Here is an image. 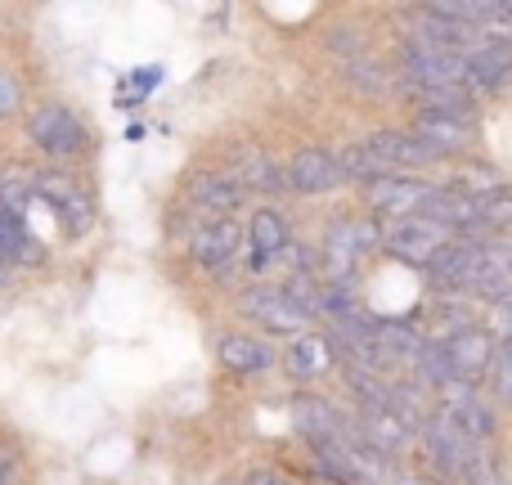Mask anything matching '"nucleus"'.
<instances>
[{
  "label": "nucleus",
  "instance_id": "obj_29",
  "mask_svg": "<svg viewBox=\"0 0 512 485\" xmlns=\"http://www.w3.org/2000/svg\"><path fill=\"white\" fill-rule=\"evenodd\" d=\"M18 104H23V90H18V81L9 77L5 68H0V122H5L9 113H18Z\"/></svg>",
  "mask_w": 512,
  "mask_h": 485
},
{
  "label": "nucleus",
  "instance_id": "obj_28",
  "mask_svg": "<svg viewBox=\"0 0 512 485\" xmlns=\"http://www.w3.org/2000/svg\"><path fill=\"white\" fill-rule=\"evenodd\" d=\"M486 333H490V342H512V301H499V306H495V319H490V328H486Z\"/></svg>",
  "mask_w": 512,
  "mask_h": 485
},
{
  "label": "nucleus",
  "instance_id": "obj_22",
  "mask_svg": "<svg viewBox=\"0 0 512 485\" xmlns=\"http://www.w3.org/2000/svg\"><path fill=\"white\" fill-rule=\"evenodd\" d=\"M221 364L230 373H265L274 364V351L261 342V337H248V333H225L221 346H216Z\"/></svg>",
  "mask_w": 512,
  "mask_h": 485
},
{
  "label": "nucleus",
  "instance_id": "obj_20",
  "mask_svg": "<svg viewBox=\"0 0 512 485\" xmlns=\"http://www.w3.org/2000/svg\"><path fill=\"white\" fill-rule=\"evenodd\" d=\"M481 239H486V234H481ZM481 239H454L450 247H445V252L427 265L432 288H441V292H463L468 288V274H472V261H477V252H481Z\"/></svg>",
  "mask_w": 512,
  "mask_h": 485
},
{
  "label": "nucleus",
  "instance_id": "obj_16",
  "mask_svg": "<svg viewBox=\"0 0 512 485\" xmlns=\"http://www.w3.org/2000/svg\"><path fill=\"white\" fill-rule=\"evenodd\" d=\"M364 149H369L387 171H396V167H432V162H441V153L427 149L414 131H378V135L364 140Z\"/></svg>",
  "mask_w": 512,
  "mask_h": 485
},
{
  "label": "nucleus",
  "instance_id": "obj_32",
  "mask_svg": "<svg viewBox=\"0 0 512 485\" xmlns=\"http://www.w3.org/2000/svg\"><path fill=\"white\" fill-rule=\"evenodd\" d=\"M243 485H288V481H283L279 472H252V477L243 481Z\"/></svg>",
  "mask_w": 512,
  "mask_h": 485
},
{
  "label": "nucleus",
  "instance_id": "obj_10",
  "mask_svg": "<svg viewBox=\"0 0 512 485\" xmlns=\"http://www.w3.org/2000/svg\"><path fill=\"white\" fill-rule=\"evenodd\" d=\"M441 355L445 364H450L454 382H477L490 373V360H495V342H490L486 328H459V333H450L441 342Z\"/></svg>",
  "mask_w": 512,
  "mask_h": 485
},
{
  "label": "nucleus",
  "instance_id": "obj_18",
  "mask_svg": "<svg viewBox=\"0 0 512 485\" xmlns=\"http://www.w3.org/2000/svg\"><path fill=\"white\" fill-rule=\"evenodd\" d=\"M414 135L427 144V149H436V153L445 158V153H463V149H472V140H477V126H472L468 117L418 113V117H414Z\"/></svg>",
  "mask_w": 512,
  "mask_h": 485
},
{
  "label": "nucleus",
  "instance_id": "obj_23",
  "mask_svg": "<svg viewBox=\"0 0 512 485\" xmlns=\"http://www.w3.org/2000/svg\"><path fill=\"white\" fill-rule=\"evenodd\" d=\"M333 346H328V337H319V333H301V337H292V346L283 351V369L292 373L297 382H306V378H319V373L333 364Z\"/></svg>",
  "mask_w": 512,
  "mask_h": 485
},
{
  "label": "nucleus",
  "instance_id": "obj_15",
  "mask_svg": "<svg viewBox=\"0 0 512 485\" xmlns=\"http://www.w3.org/2000/svg\"><path fill=\"white\" fill-rule=\"evenodd\" d=\"M283 180L297 194H328V189L342 185V171H337V158L324 149H301L292 153V162L283 167Z\"/></svg>",
  "mask_w": 512,
  "mask_h": 485
},
{
  "label": "nucleus",
  "instance_id": "obj_3",
  "mask_svg": "<svg viewBox=\"0 0 512 485\" xmlns=\"http://www.w3.org/2000/svg\"><path fill=\"white\" fill-rule=\"evenodd\" d=\"M418 450H423L427 468H432L436 477H445V481H459L463 472H468L472 454H477L481 445H472L468 436H463L459 427L450 423V418H441V414H427V418H423V427H418Z\"/></svg>",
  "mask_w": 512,
  "mask_h": 485
},
{
  "label": "nucleus",
  "instance_id": "obj_25",
  "mask_svg": "<svg viewBox=\"0 0 512 485\" xmlns=\"http://www.w3.org/2000/svg\"><path fill=\"white\" fill-rule=\"evenodd\" d=\"M477 230L481 234H499V230H512V189L499 185L490 194L477 198Z\"/></svg>",
  "mask_w": 512,
  "mask_h": 485
},
{
  "label": "nucleus",
  "instance_id": "obj_13",
  "mask_svg": "<svg viewBox=\"0 0 512 485\" xmlns=\"http://www.w3.org/2000/svg\"><path fill=\"white\" fill-rule=\"evenodd\" d=\"M225 176H230L243 194H279V189H288V180L274 167V158L265 149H256V144H239V149L230 153Z\"/></svg>",
  "mask_w": 512,
  "mask_h": 485
},
{
  "label": "nucleus",
  "instance_id": "obj_33",
  "mask_svg": "<svg viewBox=\"0 0 512 485\" xmlns=\"http://www.w3.org/2000/svg\"><path fill=\"white\" fill-rule=\"evenodd\" d=\"M310 485H337L333 477H310Z\"/></svg>",
  "mask_w": 512,
  "mask_h": 485
},
{
  "label": "nucleus",
  "instance_id": "obj_6",
  "mask_svg": "<svg viewBox=\"0 0 512 485\" xmlns=\"http://www.w3.org/2000/svg\"><path fill=\"white\" fill-rule=\"evenodd\" d=\"M450 243H454V234L445 230V225L427 221V216L396 221L391 225V234H387V252L396 256V261H405V265H418V270H427V265H432Z\"/></svg>",
  "mask_w": 512,
  "mask_h": 485
},
{
  "label": "nucleus",
  "instance_id": "obj_21",
  "mask_svg": "<svg viewBox=\"0 0 512 485\" xmlns=\"http://www.w3.org/2000/svg\"><path fill=\"white\" fill-rule=\"evenodd\" d=\"M248 247H252V270H270L279 261V252L288 247V225L274 207H261V212L248 221Z\"/></svg>",
  "mask_w": 512,
  "mask_h": 485
},
{
  "label": "nucleus",
  "instance_id": "obj_24",
  "mask_svg": "<svg viewBox=\"0 0 512 485\" xmlns=\"http://www.w3.org/2000/svg\"><path fill=\"white\" fill-rule=\"evenodd\" d=\"M333 158H337V171H342V180H364V185H373V180L391 176V171L382 167V162L373 158L369 149H364V140H360V144H346V149H337Z\"/></svg>",
  "mask_w": 512,
  "mask_h": 485
},
{
  "label": "nucleus",
  "instance_id": "obj_7",
  "mask_svg": "<svg viewBox=\"0 0 512 485\" xmlns=\"http://www.w3.org/2000/svg\"><path fill=\"white\" fill-rule=\"evenodd\" d=\"M351 432L360 436L369 450H378L382 459H400V454L418 441V427L409 423V418H400L391 405H364L360 423H355Z\"/></svg>",
  "mask_w": 512,
  "mask_h": 485
},
{
  "label": "nucleus",
  "instance_id": "obj_2",
  "mask_svg": "<svg viewBox=\"0 0 512 485\" xmlns=\"http://www.w3.org/2000/svg\"><path fill=\"white\" fill-rule=\"evenodd\" d=\"M27 135H32V144L41 153H50V158H63V162L90 153L86 122H81V117L72 113L68 104H36L32 117H27Z\"/></svg>",
  "mask_w": 512,
  "mask_h": 485
},
{
  "label": "nucleus",
  "instance_id": "obj_8",
  "mask_svg": "<svg viewBox=\"0 0 512 485\" xmlns=\"http://www.w3.org/2000/svg\"><path fill=\"white\" fill-rule=\"evenodd\" d=\"M436 396H441L436 414L450 418L472 445H481V441L495 436V409H490L486 400H481V391H472L468 382H450V387H441Z\"/></svg>",
  "mask_w": 512,
  "mask_h": 485
},
{
  "label": "nucleus",
  "instance_id": "obj_17",
  "mask_svg": "<svg viewBox=\"0 0 512 485\" xmlns=\"http://www.w3.org/2000/svg\"><path fill=\"white\" fill-rule=\"evenodd\" d=\"M463 68H468V86L472 90H499L512 77V45L481 36V41L463 54Z\"/></svg>",
  "mask_w": 512,
  "mask_h": 485
},
{
  "label": "nucleus",
  "instance_id": "obj_30",
  "mask_svg": "<svg viewBox=\"0 0 512 485\" xmlns=\"http://www.w3.org/2000/svg\"><path fill=\"white\" fill-rule=\"evenodd\" d=\"M0 485H18V454L0 445Z\"/></svg>",
  "mask_w": 512,
  "mask_h": 485
},
{
  "label": "nucleus",
  "instance_id": "obj_34",
  "mask_svg": "<svg viewBox=\"0 0 512 485\" xmlns=\"http://www.w3.org/2000/svg\"><path fill=\"white\" fill-rule=\"evenodd\" d=\"M5 274H9V265H5V261H0V283H5Z\"/></svg>",
  "mask_w": 512,
  "mask_h": 485
},
{
  "label": "nucleus",
  "instance_id": "obj_12",
  "mask_svg": "<svg viewBox=\"0 0 512 485\" xmlns=\"http://www.w3.org/2000/svg\"><path fill=\"white\" fill-rule=\"evenodd\" d=\"M185 198L207 216V221H234V212L248 203V194H243L225 171H198V176H189Z\"/></svg>",
  "mask_w": 512,
  "mask_h": 485
},
{
  "label": "nucleus",
  "instance_id": "obj_9",
  "mask_svg": "<svg viewBox=\"0 0 512 485\" xmlns=\"http://www.w3.org/2000/svg\"><path fill=\"white\" fill-rule=\"evenodd\" d=\"M427 194H432V185H423V180H414V176H382V180H373V185H364L369 212L391 216V221L418 216L427 203Z\"/></svg>",
  "mask_w": 512,
  "mask_h": 485
},
{
  "label": "nucleus",
  "instance_id": "obj_14",
  "mask_svg": "<svg viewBox=\"0 0 512 485\" xmlns=\"http://www.w3.org/2000/svg\"><path fill=\"white\" fill-rule=\"evenodd\" d=\"M292 427H297V436L310 445V450H315V445L342 436L351 423H346V414L333 405V400H324V396H297V400H292Z\"/></svg>",
  "mask_w": 512,
  "mask_h": 485
},
{
  "label": "nucleus",
  "instance_id": "obj_1",
  "mask_svg": "<svg viewBox=\"0 0 512 485\" xmlns=\"http://www.w3.org/2000/svg\"><path fill=\"white\" fill-rule=\"evenodd\" d=\"M32 176V198L36 203H45L54 212V221H59V230L68 234V239H81V234L95 225V198L81 189L77 176H68V171H27Z\"/></svg>",
  "mask_w": 512,
  "mask_h": 485
},
{
  "label": "nucleus",
  "instance_id": "obj_27",
  "mask_svg": "<svg viewBox=\"0 0 512 485\" xmlns=\"http://www.w3.org/2000/svg\"><path fill=\"white\" fill-rule=\"evenodd\" d=\"M490 387H495L504 400H512V342L504 351H495V360H490Z\"/></svg>",
  "mask_w": 512,
  "mask_h": 485
},
{
  "label": "nucleus",
  "instance_id": "obj_11",
  "mask_svg": "<svg viewBox=\"0 0 512 485\" xmlns=\"http://www.w3.org/2000/svg\"><path fill=\"white\" fill-rule=\"evenodd\" d=\"M185 252H189V261L203 265V270H225V265H234V256L243 252L239 221H203L185 239Z\"/></svg>",
  "mask_w": 512,
  "mask_h": 485
},
{
  "label": "nucleus",
  "instance_id": "obj_5",
  "mask_svg": "<svg viewBox=\"0 0 512 485\" xmlns=\"http://www.w3.org/2000/svg\"><path fill=\"white\" fill-rule=\"evenodd\" d=\"M243 315L256 319L265 333H283V337H301L310 324V315L279 288V283H256V288L243 292Z\"/></svg>",
  "mask_w": 512,
  "mask_h": 485
},
{
  "label": "nucleus",
  "instance_id": "obj_26",
  "mask_svg": "<svg viewBox=\"0 0 512 485\" xmlns=\"http://www.w3.org/2000/svg\"><path fill=\"white\" fill-rule=\"evenodd\" d=\"M342 77L351 81L355 90H364V95H382V90L391 86V72L382 68L378 59H364V54H355V59H346Z\"/></svg>",
  "mask_w": 512,
  "mask_h": 485
},
{
  "label": "nucleus",
  "instance_id": "obj_4",
  "mask_svg": "<svg viewBox=\"0 0 512 485\" xmlns=\"http://www.w3.org/2000/svg\"><path fill=\"white\" fill-rule=\"evenodd\" d=\"M378 243H382V230L373 221H333L328 225L324 252H319L328 265V283H333V288H351L360 256Z\"/></svg>",
  "mask_w": 512,
  "mask_h": 485
},
{
  "label": "nucleus",
  "instance_id": "obj_19",
  "mask_svg": "<svg viewBox=\"0 0 512 485\" xmlns=\"http://www.w3.org/2000/svg\"><path fill=\"white\" fill-rule=\"evenodd\" d=\"M0 261L5 265H41L45 261V247L36 239L32 221L9 207H0Z\"/></svg>",
  "mask_w": 512,
  "mask_h": 485
},
{
  "label": "nucleus",
  "instance_id": "obj_31",
  "mask_svg": "<svg viewBox=\"0 0 512 485\" xmlns=\"http://www.w3.org/2000/svg\"><path fill=\"white\" fill-rule=\"evenodd\" d=\"M378 485H423V481H418L409 468H400V463H387V472H382Z\"/></svg>",
  "mask_w": 512,
  "mask_h": 485
}]
</instances>
